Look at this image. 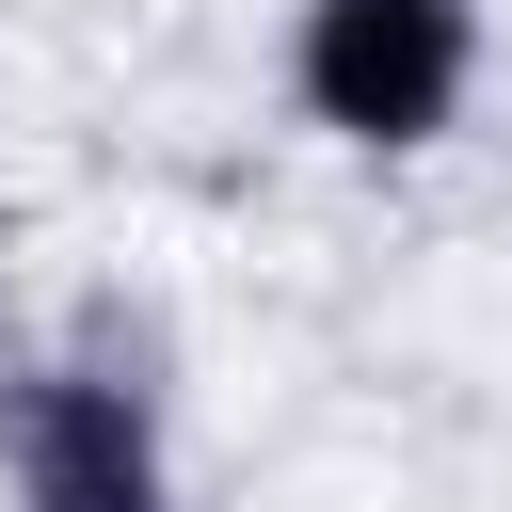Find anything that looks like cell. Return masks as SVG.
I'll return each mask as SVG.
<instances>
[{
	"mask_svg": "<svg viewBox=\"0 0 512 512\" xmlns=\"http://www.w3.org/2000/svg\"><path fill=\"white\" fill-rule=\"evenodd\" d=\"M480 96V0H288V112L352 160L448 144Z\"/></svg>",
	"mask_w": 512,
	"mask_h": 512,
	"instance_id": "obj_1",
	"label": "cell"
},
{
	"mask_svg": "<svg viewBox=\"0 0 512 512\" xmlns=\"http://www.w3.org/2000/svg\"><path fill=\"white\" fill-rule=\"evenodd\" d=\"M0 448H16V512H176V464H160V400L144 368L112 352H64L0 400Z\"/></svg>",
	"mask_w": 512,
	"mask_h": 512,
	"instance_id": "obj_2",
	"label": "cell"
}]
</instances>
